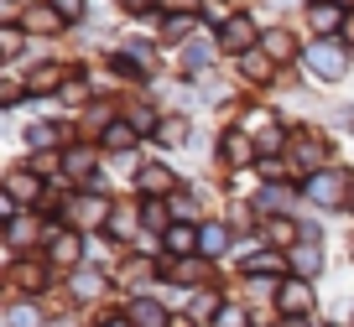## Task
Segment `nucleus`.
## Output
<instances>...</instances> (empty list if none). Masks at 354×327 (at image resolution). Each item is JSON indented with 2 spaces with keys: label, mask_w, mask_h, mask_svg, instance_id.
I'll return each instance as SVG.
<instances>
[{
  "label": "nucleus",
  "mask_w": 354,
  "mask_h": 327,
  "mask_svg": "<svg viewBox=\"0 0 354 327\" xmlns=\"http://www.w3.org/2000/svg\"><path fill=\"white\" fill-rule=\"evenodd\" d=\"M308 63H313V73L339 78V73H344V47H333V42H313V47H308Z\"/></svg>",
  "instance_id": "f257e3e1"
},
{
  "label": "nucleus",
  "mask_w": 354,
  "mask_h": 327,
  "mask_svg": "<svg viewBox=\"0 0 354 327\" xmlns=\"http://www.w3.org/2000/svg\"><path fill=\"white\" fill-rule=\"evenodd\" d=\"M78 224V229H100V224H110V213H104L100 197H73V213H68Z\"/></svg>",
  "instance_id": "f03ea898"
},
{
  "label": "nucleus",
  "mask_w": 354,
  "mask_h": 327,
  "mask_svg": "<svg viewBox=\"0 0 354 327\" xmlns=\"http://www.w3.org/2000/svg\"><path fill=\"white\" fill-rule=\"evenodd\" d=\"M313 197H318V203H339L344 192H349V182H344L339 172H323V177H313V187H308Z\"/></svg>",
  "instance_id": "7ed1b4c3"
},
{
  "label": "nucleus",
  "mask_w": 354,
  "mask_h": 327,
  "mask_svg": "<svg viewBox=\"0 0 354 327\" xmlns=\"http://www.w3.org/2000/svg\"><path fill=\"white\" fill-rule=\"evenodd\" d=\"M224 47H234V52H250V47H255V26L245 21V16L224 21Z\"/></svg>",
  "instance_id": "20e7f679"
},
{
  "label": "nucleus",
  "mask_w": 354,
  "mask_h": 327,
  "mask_svg": "<svg viewBox=\"0 0 354 327\" xmlns=\"http://www.w3.org/2000/svg\"><path fill=\"white\" fill-rule=\"evenodd\" d=\"M131 322L136 327H167V312H162V301L141 296V301H131Z\"/></svg>",
  "instance_id": "39448f33"
},
{
  "label": "nucleus",
  "mask_w": 354,
  "mask_h": 327,
  "mask_svg": "<svg viewBox=\"0 0 354 327\" xmlns=\"http://www.w3.org/2000/svg\"><path fill=\"white\" fill-rule=\"evenodd\" d=\"M271 63H277V57H271V52H255V47H250V52L240 57L245 78H271Z\"/></svg>",
  "instance_id": "423d86ee"
},
{
  "label": "nucleus",
  "mask_w": 354,
  "mask_h": 327,
  "mask_svg": "<svg viewBox=\"0 0 354 327\" xmlns=\"http://www.w3.org/2000/svg\"><path fill=\"white\" fill-rule=\"evenodd\" d=\"M11 197H16V203H32V197H42V182L26 177V172H16L11 177Z\"/></svg>",
  "instance_id": "0eeeda50"
},
{
  "label": "nucleus",
  "mask_w": 354,
  "mask_h": 327,
  "mask_svg": "<svg viewBox=\"0 0 354 327\" xmlns=\"http://www.w3.org/2000/svg\"><path fill=\"white\" fill-rule=\"evenodd\" d=\"M308 306H313L308 286H287V291H281V312H308Z\"/></svg>",
  "instance_id": "6e6552de"
},
{
  "label": "nucleus",
  "mask_w": 354,
  "mask_h": 327,
  "mask_svg": "<svg viewBox=\"0 0 354 327\" xmlns=\"http://www.w3.org/2000/svg\"><path fill=\"white\" fill-rule=\"evenodd\" d=\"M292 260H297V270H302V275H313V270L323 265V255H318V244L308 239V244H297V255H292Z\"/></svg>",
  "instance_id": "1a4fd4ad"
},
{
  "label": "nucleus",
  "mask_w": 354,
  "mask_h": 327,
  "mask_svg": "<svg viewBox=\"0 0 354 327\" xmlns=\"http://www.w3.org/2000/svg\"><path fill=\"white\" fill-rule=\"evenodd\" d=\"M198 244H203V255H224V244H230V234H224V224H209Z\"/></svg>",
  "instance_id": "9d476101"
},
{
  "label": "nucleus",
  "mask_w": 354,
  "mask_h": 327,
  "mask_svg": "<svg viewBox=\"0 0 354 327\" xmlns=\"http://www.w3.org/2000/svg\"><path fill=\"white\" fill-rule=\"evenodd\" d=\"M203 239V234H193V229H183V224H177V229H167V244H172V250L177 255H183V250H193V244H198Z\"/></svg>",
  "instance_id": "9b49d317"
},
{
  "label": "nucleus",
  "mask_w": 354,
  "mask_h": 327,
  "mask_svg": "<svg viewBox=\"0 0 354 327\" xmlns=\"http://www.w3.org/2000/svg\"><path fill=\"white\" fill-rule=\"evenodd\" d=\"M6 322H11V327H42V312H37V306H11Z\"/></svg>",
  "instance_id": "f8f14e48"
},
{
  "label": "nucleus",
  "mask_w": 354,
  "mask_h": 327,
  "mask_svg": "<svg viewBox=\"0 0 354 327\" xmlns=\"http://www.w3.org/2000/svg\"><path fill=\"white\" fill-rule=\"evenodd\" d=\"M287 203H292V192H281V187H266V192H261V208H266V213H281Z\"/></svg>",
  "instance_id": "ddd939ff"
},
{
  "label": "nucleus",
  "mask_w": 354,
  "mask_h": 327,
  "mask_svg": "<svg viewBox=\"0 0 354 327\" xmlns=\"http://www.w3.org/2000/svg\"><path fill=\"white\" fill-rule=\"evenodd\" d=\"M313 26H318V32H333V26H339V6H318V11H313Z\"/></svg>",
  "instance_id": "4468645a"
},
{
  "label": "nucleus",
  "mask_w": 354,
  "mask_h": 327,
  "mask_svg": "<svg viewBox=\"0 0 354 327\" xmlns=\"http://www.w3.org/2000/svg\"><path fill=\"white\" fill-rule=\"evenodd\" d=\"M146 192H162V187H172V172H162V166H151V172H141Z\"/></svg>",
  "instance_id": "2eb2a0df"
},
{
  "label": "nucleus",
  "mask_w": 354,
  "mask_h": 327,
  "mask_svg": "<svg viewBox=\"0 0 354 327\" xmlns=\"http://www.w3.org/2000/svg\"><path fill=\"white\" fill-rule=\"evenodd\" d=\"M100 286H104V281H100L94 270H78V275H73V291H78V296H94Z\"/></svg>",
  "instance_id": "dca6fc26"
},
{
  "label": "nucleus",
  "mask_w": 354,
  "mask_h": 327,
  "mask_svg": "<svg viewBox=\"0 0 354 327\" xmlns=\"http://www.w3.org/2000/svg\"><path fill=\"white\" fill-rule=\"evenodd\" d=\"M209 57H214V47H203V42H193V47H188V52H183V63H188V68H203V63H209Z\"/></svg>",
  "instance_id": "f3484780"
},
{
  "label": "nucleus",
  "mask_w": 354,
  "mask_h": 327,
  "mask_svg": "<svg viewBox=\"0 0 354 327\" xmlns=\"http://www.w3.org/2000/svg\"><path fill=\"white\" fill-rule=\"evenodd\" d=\"M266 52H271V57H287V52H292L287 32H271V37H266Z\"/></svg>",
  "instance_id": "a211bd4d"
},
{
  "label": "nucleus",
  "mask_w": 354,
  "mask_h": 327,
  "mask_svg": "<svg viewBox=\"0 0 354 327\" xmlns=\"http://www.w3.org/2000/svg\"><path fill=\"white\" fill-rule=\"evenodd\" d=\"M250 270H255V275H277V270H281V260H277V255H255Z\"/></svg>",
  "instance_id": "6ab92c4d"
},
{
  "label": "nucleus",
  "mask_w": 354,
  "mask_h": 327,
  "mask_svg": "<svg viewBox=\"0 0 354 327\" xmlns=\"http://www.w3.org/2000/svg\"><path fill=\"white\" fill-rule=\"evenodd\" d=\"M104 141L120 151V146H131V141H136V130H131V125H110V135H104Z\"/></svg>",
  "instance_id": "aec40b11"
},
{
  "label": "nucleus",
  "mask_w": 354,
  "mask_h": 327,
  "mask_svg": "<svg viewBox=\"0 0 354 327\" xmlns=\"http://www.w3.org/2000/svg\"><path fill=\"white\" fill-rule=\"evenodd\" d=\"M57 78H63V73H57V68H42V73L32 78V88H37V94H42V88H57Z\"/></svg>",
  "instance_id": "412c9836"
},
{
  "label": "nucleus",
  "mask_w": 354,
  "mask_h": 327,
  "mask_svg": "<svg viewBox=\"0 0 354 327\" xmlns=\"http://www.w3.org/2000/svg\"><path fill=\"white\" fill-rule=\"evenodd\" d=\"M68 172H73V177H88L94 166H88V156H84V151H73V156H68Z\"/></svg>",
  "instance_id": "4be33fe9"
},
{
  "label": "nucleus",
  "mask_w": 354,
  "mask_h": 327,
  "mask_svg": "<svg viewBox=\"0 0 354 327\" xmlns=\"http://www.w3.org/2000/svg\"><path fill=\"white\" fill-rule=\"evenodd\" d=\"M0 47H6V57L21 52V32H0Z\"/></svg>",
  "instance_id": "5701e85b"
},
{
  "label": "nucleus",
  "mask_w": 354,
  "mask_h": 327,
  "mask_svg": "<svg viewBox=\"0 0 354 327\" xmlns=\"http://www.w3.org/2000/svg\"><path fill=\"white\" fill-rule=\"evenodd\" d=\"M26 141H32V146H53V141H57V135H53V125H37V130H32V135H26Z\"/></svg>",
  "instance_id": "b1692460"
},
{
  "label": "nucleus",
  "mask_w": 354,
  "mask_h": 327,
  "mask_svg": "<svg viewBox=\"0 0 354 327\" xmlns=\"http://www.w3.org/2000/svg\"><path fill=\"white\" fill-rule=\"evenodd\" d=\"M193 312H198V317H214V312H219V296H198V301H193Z\"/></svg>",
  "instance_id": "393cba45"
},
{
  "label": "nucleus",
  "mask_w": 354,
  "mask_h": 327,
  "mask_svg": "<svg viewBox=\"0 0 354 327\" xmlns=\"http://www.w3.org/2000/svg\"><path fill=\"white\" fill-rule=\"evenodd\" d=\"M146 224H151V229H162V224H167V208L151 203V208H146Z\"/></svg>",
  "instance_id": "a878e982"
},
{
  "label": "nucleus",
  "mask_w": 354,
  "mask_h": 327,
  "mask_svg": "<svg viewBox=\"0 0 354 327\" xmlns=\"http://www.w3.org/2000/svg\"><path fill=\"white\" fill-rule=\"evenodd\" d=\"M57 16H63V21H73V16H78V0H57Z\"/></svg>",
  "instance_id": "bb28decb"
},
{
  "label": "nucleus",
  "mask_w": 354,
  "mask_h": 327,
  "mask_svg": "<svg viewBox=\"0 0 354 327\" xmlns=\"http://www.w3.org/2000/svg\"><path fill=\"white\" fill-rule=\"evenodd\" d=\"M198 0H162V11H193Z\"/></svg>",
  "instance_id": "cd10ccee"
},
{
  "label": "nucleus",
  "mask_w": 354,
  "mask_h": 327,
  "mask_svg": "<svg viewBox=\"0 0 354 327\" xmlns=\"http://www.w3.org/2000/svg\"><path fill=\"white\" fill-rule=\"evenodd\" d=\"M219 327H245V317L240 312H219Z\"/></svg>",
  "instance_id": "c85d7f7f"
},
{
  "label": "nucleus",
  "mask_w": 354,
  "mask_h": 327,
  "mask_svg": "<svg viewBox=\"0 0 354 327\" xmlns=\"http://www.w3.org/2000/svg\"><path fill=\"white\" fill-rule=\"evenodd\" d=\"M110 327H125V322H110Z\"/></svg>",
  "instance_id": "c756f323"
},
{
  "label": "nucleus",
  "mask_w": 354,
  "mask_h": 327,
  "mask_svg": "<svg viewBox=\"0 0 354 327\" xmlns=\"http://www.w3.org/2000/svg\"><path fill=\"white\" fill-rule=\"evenodd\" d=\"M333 6H339V0H333Z\"/></svg>",
  "instance_id": "7c9ffc66"
}]
</instances>
